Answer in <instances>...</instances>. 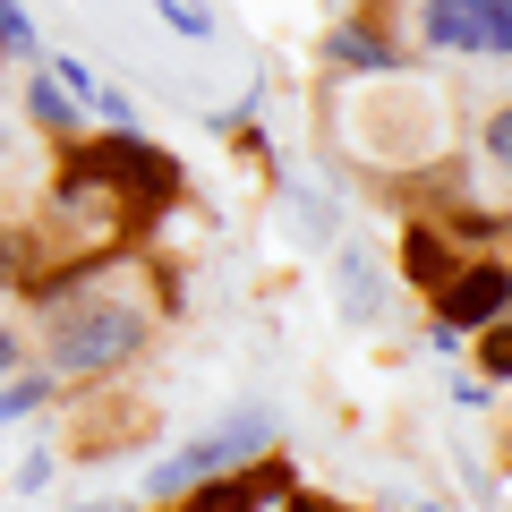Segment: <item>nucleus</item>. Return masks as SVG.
Segmentation results:
<instances>
[{
  "label": "nucleus",
  "mask_w": 512,
  "mask_h": 512,
  "mask_svg": "<svg viewBox=\"0 0 512 512\" xmlns=\"http://www.w3.org/2000/svg\"><path fill=\"white\" fill-rule=\"evenodd\" d=\"M325 60H333V69L384 77V69H402V43H393V26H384V18H342V26L325 35Z\"/></svg>",
  "instance_id": "nucleus-8"
},
{
  "label": "nucleus",
  "mask_w": 512,
  "mask_h": 512,
  "mask_svg": "<svg viewBox=\"0 0 512 512\" xmlns=\"http://www.w3.org/2000/svg\"><path fill=\"white\" fill-rule=\"evenodd\" d=\"M274 444H282V419H274V410H231V419H214L197 444H188V453L154 461V478H146V487L171 504L180 487H197V478H214V470H239V461L274 453Z\"/></svg>",
  "instance_id": "nucleus-3"
},
{
  "label": "nucleus",
  "mask_w": 512,
  "mask_h": 512,
  "mask_svg": "<svg viewBox=\"0 0 512 512\" xmlns=\"http://www.w3.org/2000/svg\"><path fill=\"white\" fill-rule=\"evenodd\" d=\"M410 512H436V504H410Z\"/></svg>",
  "instance_id": "nucleus-22"
},
{
  "label": "nucleus",
  "mask_w": 512,
  "mask_h": 512,
  "mask_svg": "<svg viewBox=\"0 0 512 512\" xmlns=\"http://www.w3.org/2000/svg\"><path fill=\"white\" fill-rule=\"evenodd\" d=\"M478 154H487V171L512 163V111L504 103H487V120H478Z\"/></svg>",
  "instance_id": "nucleus-14"
},
{
  "label": "nucleus",
  "mask_w": 512,
  "mask_h": 512,
  "mask_svg": "<svg viewBox=\"0 0 512 512\" xmlns=\"http://www.w3.org/2000/svg\"><path fill=\"white\" fill-rule=\"evenodd\" d=\"M478 367H487V384L512 376V333H504V316H495V325H478Z\"/></svg>",
  "instance_id": "nucleus-16"
},
{
  "label": "nucleus",
  "mask_w": 512,
  "mask_h": 512,
  "mask_svg": "<svg viewBox=\"0 0 512 512\" xmlns=\"http://www.w3.org/2000/svg\"><path fill=\"white\" fill-rule=\"evenodd\" d=\"M504 299H512L504 248H478V256H461V265H453V282H444V291H427V308H436L444 333H478V325H495V316H504Z\"/></svg>",
  "instance_id": "nucleus-6"
},
{
  "label": "nucleus",
  "mask_w": 512,
  "mask_h": 512,
  "mask_svg": "<svg viewBox=\"0 0 512 512\" xmlns=\"http://www.w3.org/2000/svg\"><path fill=\"white\" fill-rule=\"evenodd\" d=\"M342 137H350V154H367L376 171H410V163H427V154L444 146V94L427 86V77H410V69H384L376 86L350 103Z\"/></svg>",
  "instance_id": "nucleus-2"
},
{
  "label": "nucleus",
  "mask_w": 512,
  "mask_h": 512,
  "mask_svg": "<svg viewBox=\"0 0 512 512\" xmlns=\"http://www.w3.org/2000/svg\"><path fill=\"white\" fill-rule=\"evenodd\" d=\"M282 512H350V504H333V495H299V487H291V495H282Z\"/></svg>",
  "instance_id": "nucleus-20"
},
{
  "label": "nucleus",
  "mask_w": 512,
  "mask_h": 512,
  "mask_svg": "<svg viewBox=\"0 0 512 512\" xmlns=\"http://www.w3.org/2000/svg\"><path fill=\"white\" fill-rule=\"evenodd\" d=\"M154 18H163L171 35H188V43L214 35V9H197V0H154Z\"/></svg>",
  "instance_id": "nucleus-15"
},
{
  "label": "nucleus",
  "mask_w": 512,
  "mask_h": 512,
  "mask_svg": "<svg viewBox=\"0 0 512 512\" xmlns=\"http://www.w3.org/2000/svg\"><path fill=\"white\" fill-rule=\"evenodd\" d=\"M43 69H52L60 86L77 94V103H86V94H94V69H86V60H69V52H52V60H43Z\"/></svg>",
  "instance_id": "nucleus-18"
},
{
  "label": "nucleus",
  "mask_w": 512,
  "mask_h": 512,
  "mask_svg": "<svg viewBox=\"0 0 512 512\" xmlns=\"http://www.w3.org/2000/svg\"><path fill=\"white\" fill-rule=\"evenodd\" d=\"M342 316L350 325H376L384 316V274H376L367 248H342Z\"/></svg>",
  "instance_id": "nucleus-10"
},
{
  "label": "nucleus",
  "mask_w": 512,
  "mask_h": 512,
  "mask_svg": "<svg viewBox=\"0 0 512 512\" xmlns=\"http://www.w3.org/2000/svg\"><path fill=\"white\" fill-rule=\"evenodd\" d=\"M26 120H35L52 146H60V137H86V103H77V94L60 86L43 60H35V77H26Z\"/></svg>",
  "instance_id": "nucleus-9"
},
{
  "label": "nucleus",
  "mask_w": 512,
  "mask_h": 512,
  "mask_svg": "<svg viewBox=\"0 0 512 512\" xmlns=\"http://www.w3.org/2000/svg\"><path fill=\"white\" fill-rule=\"evenodd\" d=\"M52 393H60V384L43 376V367H9V384H0V427H9V419H35Z\"/></svg>",
  "instance_id": "nucleus-12"
},
{
  "label": "nucleus",
  "mask_w": 512,
  "mask_h": 512,
  "mask_svg": "<svg viewBox=\"0 0 512 512\" xmlns=\"http://www.w3.org/2000/svg\"><path fill=\"white\" fill-rule=\"evenodd\" d=\"M154 342V308L137 291H77L60 308H43L35 367L52 384H111L120 367H137Z\"/></svg>",
  "instance_id": "nucleus-1"
},
{
  "label": "nucleus",
  "mask_w": 512,
  "mask_h": 512,
  "mask_svg": "<svg viewBox=\"0 0 512 512\" xmlns=\"http://www.w3.org/2000/svg\"><path fill=\"white\" fill-rule=\"evenodd\" d=\"M26 359V342H18V333H9V325H0V376H9V367H18Z\"/></svg>",
  "instance_id": "nucleus-21"
},
{
  "label": "nucleus",
  "mask_w": 512,
  "mask_h": 512,
  "mask_svg": "<svg viewBox=\"0 0 512 512\" xmlns=\"http://www.w3.org/2000/svg\"><path fill=\"white\" fill-rule=\"evenodd\" d=\"M291 487L299 478H291V461H282V444H274V453L239 461V470H214V478H197V487H180L171 512H274Z\"/></svg>",
  "instance_id": "nucleus-5"
},
{
  "label": "nucleus",
  "mask_w": 512,
  "mask_h": 512,
  "mask_svg": "<svg viewBox=\"0 0 512 512\" xmlns=\"http://www.w3.org/2000/svg\"><path fill=\"white\" fill-rule=\"evenodd\" d=\"M461 256H470V248H461V239L444 231L436 214H410V222H402V248H393V274H402L410 291L427 299V291H444V282H453Z\"/></svg>",
  "instance_id": "nucleus-7"
},
{
  "label": "nucleus",
  "mask_w": 512,
  "mask_h": 512,
  "mask_svg": "<svg viewBox=\"0 0 512 512\" xmlns=\"http://www.w3.org/2000/svg\"><path fill=\"white\" fill-rule=\"evenodd\" d=\"M43 248H52L43 231H26V222H9V231H0V291H26V282L43 274Z\"/></svg>",
  "instance_id": "nucleus-11"
},
{
  "label": "nucleus",
  "mask_w": 512,
  "mask_h": 512,
  "mask_svg": "<svg viewBox=\"0 0 512 512\" xmlns=\"http://www.w3.org/2000/svg\"><path fill=\"white\" fill-rule=\"evenodd\" d=\"M52 470H60L52 453H26V470H18V487H26V495H43V487H52Z\"/></svg>",
  "instance_id": "nucleus-19"
},
{
  "label": "nucleus",
  "mask_w": 512,
  "mask_h": 512,
  "mask_svg": "<svg viewBox=\"0 0 512 512\" xmlns=\"http://www.w3.org/2000/svg\"><path fill=\"white\" fill-rule=\"evenodd\" d=\"M410 35L453 60H504L512 52V0H419Z\"/></svg>",
  "instance_id": "nucleus-4"
},
{
  "label": "nucleus",
  "mask_w": 512,
  "mask_h": 512,
  "mask_svg": "<svg viewBox=\"0 0 512 512\" xmlns=\"http://www.w3.org/2000/svg\"><path fill=\"white\" fill-rule=\"evenodd\" d=\"M86 111H94V120H103V128H137V103H128L120 86H103V77H94V94H86Z\"/></svg>",
  "instance_id": "nucleus-17"
},
{
  "label": "nucleus",
  "mask_w": 512,
  "mask_h": 512,
  "mask_svg": "<svg viewBox=\"0 0 512 512\" xmlns=\"http://www.w3.org/2000/svg\"><path fill=\"white\" fill-rule=\"evenodd\" d=\"M0 60H26V69L43 60V43H35V18H26L18 0H0Z\"/></svg>",
  "instance_id": "nucleus-13"
}]
</instances>
